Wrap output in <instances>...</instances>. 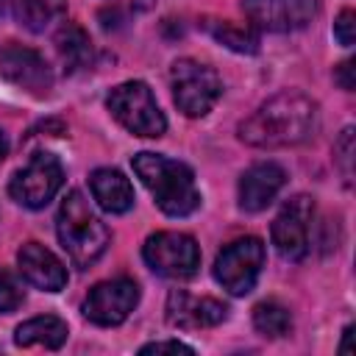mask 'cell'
I'll return each instance as SVG.
<instances>
[{
	"instance_id": "6da1fadb",
	"label": "cell",
	"mask_w": 356,
	"mask_h": 356,
	"mask_svg": "<svg viewBox=\"0 0 356 356\" xmlns=\"http://www.w3.org/2000/svg\"><path fill=\"white\" fill-rule=\"evenodd\" d=\"M317 125V103L298 92V89H284L264 100L242 125H239V139L253 147H292L300 145L312 136Z\"/></svg>"
},
{
	"instance_id": "7a4b0ae2",
	"label": "cell",
	"mask_w": 356,
	"mask_h": 356,
	"mask_svg": "<svg viewBox=\"0 0 356 356\" xmlns=\"http://www.w3.org/2000/svg\"><path fill=\"white\" fill-rule=\"evenodd\" d=\"M134 172L156 197V206L170 217H186L200 206V192L195 175L184 161L167 159L161 153H136Z\"/></svg>"
},
{
	"instance_id": "3957f363",
	"label": "cell",
	"mask_w": 356,
	"mask_h": 356,
	"mask_svg": "<svg viewBox=\"0 0 356 356\" xmlns=\"http://www.w3.org/2000/svg\"><path fill=\"white\" fill-rule=\"evenodd\" d=\"M56 234H58V242L67 250L70 261L81 270L92 267L106 253V248L111 242V231L92 211L89 200L78 189H72L61 200L58 217H56Z\"/></svg>"
},
{
	"instance_id": "277c9868",
	"label": "cell",
	"mask_w": 356,
	"mask_h": 356,
	"mask_svg": "<svg viewBox=\"0 0 356 356\" xmlns=\"http://www.w3.org/2000/svg\"><path fill=\"white\" fill-rule=\"evenodd\" d=\"M106 106L114 114V120L134 136L159 139L167 131V120H164L150 86L142 81H125V83L114 86L106 97Z\"/></svg>"
},
{
	"instance_id": "5b68a950",
	"label": "cell",
	"mask_w": 356,
	"mask_h": 356,
	"mask_svg": "<svg viewBox=\"0 0 356 356\" xmlns=\"http://www.w3.org/2000/svg\"><path fill=\"white\" fill-rule=\"evenodd\" d=\"M172 83V100L186 117H203L214 108V103L222 95L220 75L195 58H178L170 70Z\"/></svg>"
},
{
	"instance_id": "8992f818",
	"label": "cell",
	"mask_w": 356,
	"mask_h": 356,
	"mask_svg": "<svg viewBox=\"0 0 356 356\" xmlns=\"http://www.w3.org/2000/svg\"><path fill=\"white\" fill-rule=\"evenodd\" d=\"M142 256L147 267L164 278L186 281L197 273L200 267V248L189 234L178 231H159L145 239Z\"/></svg>"
},
{
	"instance_id": "52a82bcc",
	"label": "cell",
	"mask_w": 356,
	"mask_h": 356,
	"mask_svg": "<svg viewBox=\"0 0 356 356\" xmlns=\"http://www.w3.org/2000/svg\"><path fill=\"white\" fill-rule=\"evenodd\" d=\"M264 267V242L259 236H239L214 259V278L231 295H248Z\"/></svg>"
},
{
	"instance_id": "ba28073f",
	"label": "cell",
	"mask_w": 356,
	"mask_h": 356,
	"mask_svg": "<svg viewBox=\"0 0 356 356\" xmlns=\"http://www.w3.org/2000/svg\"><path fill=\"white\" fill-rule=\"evenodd\" d=\"M64 184L61 161L53 153H33L31 161L17 170L8 181V195L25 209H44Z\"/></svg>"
},
{
	"instance_id": "9c48e42d",
	"label": "cell",
	"mask_w": 356,
	"mask_h": 356,
	"mask_svg": "<svg viewBox=\"0 0 356 356\" xmlns=\"http://www.w3.org/2000/svg\"><path fill=\"white\" fill-rule=\"evenodd\" d=\"M312 217H314V200L309 195H295L284 203V209L278 211V217L273 220V228H270L273 245L284 259L300 261L309 253Z\"/></svg>"
},
{
	"instance_id": "30bf717a",
	"label": "cell",
	"mask_w": 356,
	"mask_h": 356,
	"mask_svg": "<svg viewBox=\"0 0 356 356\" xmlns=\"http://www.w3.org/2000/svg\"><path fill=\"white\" fill-rule=\"evenodd\" d=\"M139 303V284L131 278H114L100 281L89 289L83 300V317L95 325H120L128 320V314Z\"/></svg>"
},
{
	"instance_id": "8fae6325",
	"label": "cell",
	"mask_w": 356,
	"mask_h": 356,
	"mask_svg": "<svg viewBox=\"0 0 356 356\" xmlns=\"http://www.w3.org/2000/svg\"><path fill=\"white\" fill-rule=\"evenodd\" d=\"M0 75L36 97H44L53 89V70L44 61V56L17 42L0 47Z\"/></svg>"
},
{
	"instance_id": "7c38bea8",
	"label": "cell",
	"mask_w": 356,
	"mask_h": 356,
	"mask_svg": "<svg viewBox=\"0 0 356 356\" xmlns=\"http://www.w3.org/2000/svg\"><path fill=\"white\" fill-rule=\"evenodd\" d=\"M248 19L256 28L286 33L306 28L317 14V0H242Z\"/></svg>"
},
{
	"instance_id": "4fadbf2b",
	"label": "cell",
	"mask_w": 356,
	"mask_h": 356,
	"mask_svg": "<svg viewBox=\"0 0 356 356\" xmlns=\"http://www.w3.org/2000/svg\"><path fill=\"white\" fill-rule=\"evenodd\" d=\"M167 323L172 328L197 331V328H214L228 317V306L214 298H197L186 289H172L167 295Z\"/></svg>"
},
{
	"instance_id": "5bb4252c",
	"label": "cell",
	"mask_w": 356,
	"mask_h": 356,
	"mask_svg": "<svg viewBox=\"0 0 356 356\" xmlns=\"http://www.w3.org/2000/svg\"><path fill=\"white\" fill-rule=\"evenodd\" d=\"M19 273L28 284L44 292H61L67 286V267L39 242H25L17 253Z\"/></svg>"
},
{
	"instance_id": "9a60e30c",
	"label": "cell",
	"mask_w": 356,
	"mask_h": 356,
	"mask_svg": "<svg viewBox=\"0 0 356 356\" xmlns=\"http://www.w3.org/2000/svg\"><path fill=\"white\" fill-rule=\"evenodd\" d=\"M286 175L278 164L273 161H259L253 167H248L239 178V209L245 211H261L267 209L275 195L281 192Z\"/></svg>"
},
{
	"instance_id": "2e32d148",
	"label": "cell",
	"mask_w": 356,
	"mask_h": 356,
	"mask_svg": "<svg viewBox=\"0 0 356 356\" xmlns=\"http://www.w3.org/2000/svg\"><path fill=\"white\" fill-rule=\"evenodd\" d=\"M89 189L97 206L108 214H125L134 206V186L131 181L111 167H100L89 175Z\"/></svg>"
},
{
	"instance_id": "e0dca14e",
	"label": "cell",
	"mask_w": 356,
	"mask_h": 356,
	"mask_svg": "<svg viewBox=\"0 0 356 356\" xmlns=\"http://www.w3.org/2000/svg\"><path fill=\"white\" fill-rule=\"evenodd\" d=\"M67 323L56 314H42V317H31L22 325H17L14 331V342L19 348H31V345H44L50 350H58L67 342Z\"/></svg>"
},
{
	"instance_id": "ac0fdd59",
	"label": "cell",
	"mask_w": 356,
	"mask_h": 356,
	"mask_svg": "<svg viewBox=\"0 0 356 356\" xmlns=\"http://www.w3.org/2000/svg\"><path fill=\"white\" fill-rule=\"evenodd\" d=\"M56 50H58V58L64 64L67 72H75L81 67H86L92 61V42H89V33L75 25V22H64L56 33Z\"/></svg>"
},
{
	"instance_id": "d6986e66",
	"label": "cell",
	"mask_w": 356,
	"mask_h": 356,
	"mask_svg": "<svg viewBox=\"0 0 356 356\" xmlns=\"http://www.w3.org/2000/svg\"><path fill=\"white\" fill-rule=\"evenodd\" d=\"M67 14V0H14V17L22 28L42 33Z\"/></svg>"
},
{
	"instance_id": "ffe728a7",
	"label": "cell",
	"mask_w": 356,
	"mask_h": 356,
	"mask_svg": "<svg viewBox=\"0 0 356 356\" xmlns=\"http://www.w3.org/2000/svg\"><path fill=\"white\" fill-rule=\"evenodd\" d=\"M203 25L217 42H222L225 47H231L236 53H256L259 50V33L250 25H239L231 19H209Z\"/></svg>"
},
{
	"instance_id": "44dd1931",
	"label": "cell",
	"mask_w": 356,
	"mask_h": 356,
	"mask_svg": "<svg viewBox=\"0 0 356 356\" xmlns=\"http://www.w3.org/2000/svg\"><path fill=\"white\" fill-rule=\"evenodd\" d=\"M253 325L261 337H270V339H278V337H286L289 328H292V314L289 309H284L281 303L275 300H264L253 309Z\"/></svg>"
},
{
	"instance_id": "7402d4cb",
	"label": "cell",
	"mask_w": 356,
	"mask_h": 356,
	"mask_svg": "<svg viewBox=\"0 0 356 356\" xmlns=\"http://www.w3.org/2000/svg\"><path fill=\"white\" fill-rule=\"evenodd\" d=\"M22 300H25L22 284L14 278L11 270H3V267H0V312L8 314V312H14V309H19Z\"/></svg>"
},
{
	"instance_id": "603a6c76",
	"label": "cell",
	"mask_w": 356,
	"mask_h": 356,
	"mask_svg": "<svg viewBox=\"0 0 356 356\" xmlns=\"http://www.w3.org/2000/svg\"><path fill=\"white\" fill-rule=\"evenodd\" d=\"M334 161H337V167H339V172L345 178V184H350V178H353V128H345L342 136L337 139Z\"/></svg>"
},
{
	"instance_id": "cb8c5ba5",
	"label": "cell",
	"mask_w": 356,
	"mask_h": 356,
	"mask_svg": "<svg viewBox=\"0 0 356 356\" xmlns=\"http://www.w3.org/2000/svg\"><path fill=\"white\" fill-rule=\"evenodd\" d=\"M334 36H337V42L345 44V47L353 44V39H356V14H353L350 8L339 11V17H337V22H334Z\"/></svg>"
},
{
	"instance_id": "d4e9b609",
	"label": "cell",
	"mask_w": 356,
	"mask_h": 356,
	"mask_svg": "<svg viewBox=\"0 0 356 356\" xmlns=\"http://www.w3.org/2000/svg\"><path fill=\"white\" fill-rule=\"evenodd\" d=\"M164 350H172V353H192L189 345L178 342V339H164V342H150V345H142L139 353H164Z\"/></svg>"
},
{
	"instance_id": "484cf974",
	"label": "cell",
	"mask_w": 356,
	"mask_h": 356,
	"mask_svg": "<svg viewBox=\"0 0 356 356\" xmlns=\"http://www.w3.org/2000/svg\"><path fill=\"white\" fill-rule=\"evenodd\" d=\"M334 78H337V83L342 86V89H353L356 86V81H353V61L350 58H345L339 67H337V72H334Z\"/></svg>"
},
{
	"instance_id": "4316f807",
	"label": "cell",
	"mask_w": 356,
	"mask_h": 356,
	"mask_svg": "<svg viewBox=\"0 0 356 356\" xmlns=\"http://www.w3.org/2000/svg\"><path fill=\"white\" fill-rule=\"evenodd\" d=\"M350 334H353V325H348L342 331V345H339V353H350Z\"/></svg>"
},
{
	"instance_id": "83f0119b",
	"label": "cell",
	"mask_w": 356,
	"mask_h": 356,
	"mask_svg": "<svg viewBox=\"0 0 356 356\" xmlns=\"http://www.w3.org/2000/svg\"><path fill=\"white\" fill-rule=\"evenodd\" d=\"M6 156H8V136L0 131V161H3Z\"/></svg>"
},
{
	"instance_id": "f1b7e54d",
	"label": "cell",
	"mask_w": 356,
	"mask_h": 356,
	"mask_svg": "<svg viewBox=\"0 0 356 356\" xmlns=\"http://www.w3.org/2000/svg\"><path fill=\"white\" fill-rule=\"evenodd\" d=\"M8 3H14V0H0V17L6 14V8H8Z\"/></svg>"
}]
</instances>
